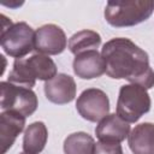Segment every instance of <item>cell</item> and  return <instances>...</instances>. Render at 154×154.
Segmentation results:
<instances>
[{
    "mask_svg": "<svg viewBox=\"0 0 154 154\" xmlns=\"http://www.w3.org/2000/svg\"><path fill=\"white\" fill-rule=\"evenodd\" d=\"M101 55L106 64V75L114 79H126L144 89L154 87V71L147 52L126 37L107 41Z\"/></svg>",
    "mask_w": 154,
    "mask_h": 154,
    "instance_id": "cell-1",
    "label": "cell"
},
{
    "mask_svg": "<svg viewBox=\"0 0 154 154\" xmlns=\"http://www.w3.org/2000/svg\"><path fill=\"white\" fill-rule=\"evenodd\" d=\"M57 75V65L52 58L46 54L35 53L29 58L14 60L7 82L31 89L36 79L49 81Z\"/></svg>",
    "mask_w": 154,
    "mask_h": 154,
    "instance_id": "cell-2",
    "label": "cell"
},
{
    "mask_svg": "<svg viewBox=\"0 0 154 154\" xmlns=\"http://www.w3.org/2000/svg\"><path fill=\"white\" fill-rule=\"evenodd\" d=\"M154 11L153 1H108L105 7L106 22L116 28L134 26L147 20Z\"/></svg>",
    "mask_w": 154,
    "mask_h": 154,
    "instance_id": "cell-3",
    "label": "cell"
},
{
    "mask_svg": "<svg viewBox=\"0 0 154 154\" xmlns=\"http://www.w3.org/2000/svg\"><path fill=\"white\" fill-rule=\"evenodd\" d=\"M150 106V96L143 87L132 83L120 87L117 100V114L129 124L136 123L142 116L148 113Z\"/></svg>",
    "mask_w": 154,
    "mask_h": 154,
    "instance_id": "cell-4",
    "label": "cell"
},
{
    "mask_svg": "<svg viewBox=\"0 0 154 154\" xmlns=\"http://www.w3.org/2000/svg\"><path fill=\"white\" fill-rule=\"evenodd\" d=\"M1 48L4 52L16 59H23L35 49V31L25 22L13 23L5 30H1Z\"/></svg>",
    "mask_w": 154,
    "mask_h": 154,
    "instance_id": "cell-5",
    "label": "cell"
},
{
    "mask_svg": "<svg viewBox=\"0 0 154 154\" xmlns=\"http://www.w3.org/2000/svg\"><path fill=\"white\" fill-rule=\"evenodd\" d=\"M0 88V108L2 111H16L24 117H29L36 111L38 101L31 89L10 82H1Z\"/></svg>",
    "mask_w": 154,
    "mask_h": 154,
    "instance_id": "cell-6",
    "label": "cell"
},
{
    "mask_svg": "<svg viewBox=\"0 0 154 154\" xmlns=\"http://www.w3.org/2000/svg\"><path fill=\"white\" fill-rule=\"evenodd\" d=\"M76 109L88 122H100L109 113V100L107 94L97 88H88L81 93L76 101Z\"/></svg>",
    "mask_w": 154,
    "mask_h": 154,
    "instance_id": "cell-7",
    "label": "cell"
},
{
    "mask_svg": "<svg viewBox=\"0 0 154 154\" xmlns=\"http://www.w3.org/2000/svg\"><path fill=\"white\" fill-rule=\"evenodd\" d=\"M67 38L64 30L55 24H45L35 31V49L46 55H58L65 51Z\"/></svg>",
    "mask_w": 154,
    "mask_h": 154,
    "instance_id": "cell-8",
    "label": "cell"
},
{
    "mask_svg": "<svg viewBox=\"0 0 154 154\" xmlns=\"http://www.w3.org/2000/svg\"><path fill=\"white\" fill-rule=\"evenodd\" d=\"M45 94L48 101L55 105H65L73 101L76 96V82L66 73H58L45 83Z\"/></svg>",
    "mask_w": 154,
    "mask_h": 154,
    "instance_id": "cell-9",
    "label": "cell"
},
{
    "mask_svg": "<svg viewBox=\"0 0 154 154\" xmlns=\"http://www.w3.org/2000/svg\"><path fill=\"white\" fill-rule=\"evenodd\" d=\"M73 72L82 79H93L106 73V64L97 49L87 51L75 55L72 63Z\"/></svg>",
    "mask_w": 154,
    "mask_h": 154,
    "instance_id": "cell-10",
    "label": "cell"
},
{
    "mask_svg": "<svg viewBox=\"0 0 154 154\" xmlns=\"http://www.w3.org/2000/svg\"><path fill=\"white\" fill-rule=\"evenodd\" d=\"M130 134V125L117 113H112L101 119L95 129V135L100 142L120 143Z\"/></svg>",
    "mask_w": 154,
    "mask_h": 154,
    "instance_id": "cell-11",
    "label": "cell"
},
{
    "mask_svg": "<svg viewBox=\"0 0 154 154\" xmlns=\"http://www.w3.org/2000/svg\"><path fill=\"white\" fill-rule=\"evenodd\" d=\"M25 118L23 114L16 111H2L0 114V144L1 154L12 147L18 135L24 130Z\"/></svg>",
    "mask_w": 154,
    "mask_h": 154,
    "instance_id": "cell-12",
    "label": "cell"
},
{
    "mask_svg": "<svg viewBox=\"0 0 154 154\" xmlns=\"http://www.w3.org/2000/svg\"><path fill=\"white\" fill-rule=\"evenodd\" d=\"M128 143L134 154H154V124L136 125L128 136Z\"/></svg>",
    "mask_w": 154,
    "mask_h": 154,
    "instance_id": "cell-13",
    "label": "cell"
},
{
    "mask_svg": "<svg viewBox=\"0 0 154 154\" xmlns=\"http://www.w3.org/2000/svg\"><path fill=\"white\" fill-rule=\"evenodd\" d=\"M48 138V131L43 122L31 123L23 137V150L30 154H38L43 150Z\"/></svg>",
    "mask_w": 154,
    "mask_h": 154,
    "instance_id": "cell-14",
    "label": "cell"
},
{
    "mask_svg": "<svg viewBox=\"0 0 154 154\" xmlns=\"http://www.w3.org/2000/svg\"><path fill=\"white\" fill-rule=\"evenodd\" d=\"M101 45V36L99 32L89 29H83L73 34L69 40V49L72 54L77 55L79 53L97 49Z\"/></svg>",
    "mask_w": 154,
    "mask_h": 154,
    "instance_id": "cell-15",
    "label": "cell"
},
{
    "mask_svg": "<svg viewBox=\"0 0 154 154\" xmlns=\"http://www.w3.org/2000/svg\"><path fill=\"white\" fill-rule=\"evenodd\" d=\"M94 138L83 131L69 135L64 141L65 154H94L95 152Z\"/></svg>",
    "mask_w": 154,
    "mask_h": 154,
    "instance_id": "cell-16",
    "label": "cell"
},
{
    "mask_svg": "<svg viewBox=\"0 0 154 154\" xmlns=\"http://www.w3.org/2000/svg\"><path fill=\"white\" fill-rule=\"evenodd\" d=\"M94 154H123V148L119 143L97 142L95 144Z\"/></svg>",
    "mask_w": 154,
    "mask_h": 154,
    "instance_id": "cell-17",
    "label": "cell"
},
{
    "mask_svg": "<svg viewBox=\"0 0 154 154\" xmlns=\"http://www.w3.org/2000/svg\"><path fill=\"white\" fill-rule=\"evenodd\" d=\"M19 154H30V153H25V152H23V153H19Z\"/></svg>",
    "mask_w": 154,
    "mask_h": 154,
    "instance_id": "cell-18",
    "label": "cell"
}]
</instances>
